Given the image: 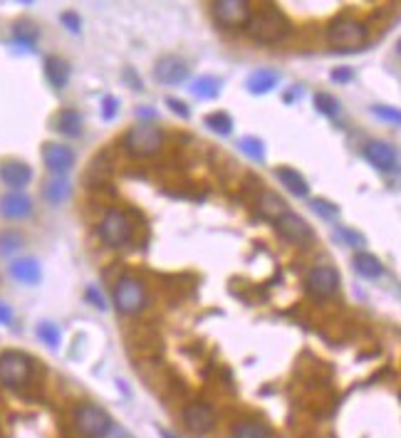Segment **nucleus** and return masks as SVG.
Segmentation results:
<instances>
[{
    "instance_id": "a19ab883",
    "label": "nucleus",
    "mask_w": 401,
    "mask_h": 438,
    "mask_svg": "<svg viewBox=\"0 0 401 438\" xmlns=\"http://www.w3.org/2000/svg\"><path fill=\"white\" fill-rule=\"evenodd\" d=\"M105 438H134V436H131V433L127 431L124 426H119V424H114V421H111V426H109V431L105 433Z\"/></svg>"
},
{
    "instance_id": "a878e982",
    "label": "nucleus",
    "mask_w": 401,
    "mask_h": 438,
    "mask_svg": "<svg viewBox=\"0 0 401 438\" xmlns=\"http://www.w3.org/2000/svg\"><path fill=\"white\" fill-rule=\"evenodd\" d=\"M191 92L201 99H216L221 94V80L218 77H210V74H204V77H196L191 82Z\"/></svg>"
},
{
    "instance_id": "49530a36",
    "label": "nucleus",
    "mask_w": 401,
    "mask_h": 438,
    "mask_svg": "<svg viewBox=\"0 0 401 438\" xmlns=\"http://www.w3.org/2000/svg\"><path fill=\"white\" fill-rule=\"evenodd\" d=\"M161 438H179V436H173V433H169V431H161Z\"/></svg>"
},
{
    "instance_id": "423d86ee",
    "label": "nucleus",
    "mask_w": 401,
    "mask_h": 438,
    "mask_svg": "<svg viewBox=\"0 0 401 438\" xmlns=\"http://www.w3.org/2000/svg\"><path fill=\"white\" fill-rule=\"evenodd\" d=\"M99 235H102V241L111 248H122L131 241V223L129 216L119 208H111L105 213L102 223H99Z\"/></svg>"
},
{
    "instance_id": "c9c22d12",
    "label": "nucleus",
    "mask_w": 401,
    "mask_h": 438,
    "mask_svg": "<svg viewBox=\"0 0 401 438\" xmlns=\"http://www.w3.org/2000/svg\"><path fill=\"white\" fill-rule=\"evenodd\" d=\"M371 114H377V117H382V119H387V122H391V124H399L401 122V114H399V109H394V107H371Z\"/></svg>"
},
{
    "instance_id": "4468645a",
    "label": "nucleus",
    "mask_w": 401,
    "mask_h": 438,
    "mask_svg": "<svg viewBox=\"0 0 401 438\" xmlns=\"http://www.w3.org/2000/svg\"><path fill=\"white\" fill-rule=\"evenodd\" d=\"M365 156L367 161H369L371 166L379 168V171H396L399 168V151H396L391 144L387 142H379V139H374V142H369L365 146Z\"/></svg>"
},
{
    "instance_id": "9b49d317",
    "label": "nucleus",
    "mask_w": 401,
    "mask_h": 438,
    "mask_svg": "<svg viewBox=\"0 0 401 438\" xmlns=\"http://www.w3.org/2000/svg\"><path fill=\"white\" fill-rule=\"evenodd\" d=\"M250 3L248 0H216L213 3V18L223 28H241L250 18Z\"/></svg>"
},
{
    "instance_id": "473e14b6",
    "label": "nucleus",
    "mask_w": 401,
    "mask_h": 438,
    "mask_svg": "<svg viewBox=\"0 0 401 438\" xmlns=\"http://www.w3.org/2000/svg\"><path fill=\"white\" fill-rule=\"evenodd\" d=\"M315 107L325 114V117H337V114H340V102L327 92L315 94Z\"/></svg>"
},
{
    "instance_id": "a211bd4d",
    "label": "nucleus",
    "mask_w": 401,
    "mask_h": 438,
    "mask_svg": "<svg viewBox=\"0 0 401 438\" xmlns=\"http://www.w3.org/2000/svg\"><path fill=\"white\" fill-rule=\"evenodd\" d=\"M69 196H72V184L67 181V176H52L45 181L43 198L50 206H62L65 201H69Z\"/></svg>"
},
{
    "instance_id": "f03ea898",
    "label": "nucleus",
    "mask_w": 401,
    "mask_h": 438,
    "mask_svg": "<svg viewBox=\"0 0 401 438\" xmlns=\"http://www.w3.org/2000/svg\"><path fill=\"white\" fill-rule=\"evenodd\" d=\"M124 146L134 156H154L164 146V131L154 122H139L127 131Z\"/></svg>"
},
{
    "instance_id": "4be33fe9",
    "label": "nucleus",
    "mask_w": 401,
    "mask_h": 438,
    "mask_svg": "<svg viewBox=\"0 0 401 438\" xmlns=\"http://www.w3.org/2000/svg\"><path fill=\"white\" fill-rule=\"evenodd\" d=\"M233 438H275V431H272L268 424H263V421L243 419V421H235Z\"/></svg>"
},
{
    "instance_id": "dca6fc26",
    "label": "nucleus",
    "mask_w": 401,
    "mask_h": 438,
    "mask_svg": "<svg viewBox=\"0 0 401 438\" xmlns=\"http://www.w3.org/2000/svg\"><path fill=\"white\" fill-rule=\"evenodd\" d=\"M32 213V198L25 196L23 191H10L0 198V216L8 221H20Z\"/></svg>"
},
{
    "instance_id": "412c9836",
    "label": "nucleus",
    "mask_w": 401,
    "mask_h": 438,
    "mask_svg": "<svg viewBox=\"0 0 401 438\" xmlns=\"http://www.w3.org/2000/svg\"><path fill=\"white\" fill-rule=\"evenodd\" d=\"M278 179H280V184L288 188V191L292 193V196H297V198H305L310 193V184L305 181V176L300 171H295L292 166H280L278 171Z\"/></svg>"
},
{
    "instance_id": "1a4fd4ad",
    "label": "nucleus",
    "mask_w": 401,
    "mask_h": 438,
    "mask_svg": "<svg viewBox=\"0 0 401 438\" xmlns=\"http://www.w3.org/2000/svg\"><path fill=\"white\" fill-rule=\"evenodd\" d=\"M305 290L317 300H327L340 290V272L332 265H317L307 272L305 280Z\"/></svg>"
},
{
    "instance_id": "58836bf2",
    "label": "nucleus",
    "mask_w": 401,
    "mask_h": 438,
    "mask_svg": "<svg viewBox=\"0 0 401 438\" xmlns=\"http://www.w3.org/2000/svg\"><path fill=\"white\" fill-rule=\"evenodd\" d=\"M62 25L67 28L69 32H80L82 28H80V15L77 12H72V10H67V12H62Z\"/></svg>"
},
{
    "instance_id": "bb28decb",
    "label": "nucleus",
    "mask_w": 401,
    "mask_h": 438,
    "mask_svg": "<svg viewBox=\"0 0 401 438\" xmlns=\"http://www.w3.org/2000/svg\"><path fill=\"white\" fill-rule=\"evenodd\" d=\"M258 210L263 213L265 218H270V221H275V218H280L285 213V201L278 196V193L272 191H265L263 196H260V204H258Z\"/></svg>"
},
{
    "instance_id": "c03bdc74",
    "label": "nucleus",
    "mask_w": 401,
    "mask_h": 438,
    "mask_svg": "<svg viewBox=\"0 0 401 438\" xmlns=\"http://www.w3.org/2000/svg\"><path fill=\"white\" fill-rule=\"evenodd\" d=\"M300 94H303V89H300V87H297L295 92H285V102H288V105H290V102H297V99H300Z\"/></svg>"
},
{
    "instance_id": "ddd939ff",
    "label": "nucleus",
    "mask_w": 401,
    "mask_h": 438,
    "mask_svg": "<svg viewBox=\"0 0 401 438\" xmlns=\"http://www.w3.org/2000/svg\"><path fill=\"white\" fill-rule=\"evenodd\" d=\"M154 80L164 87H179L188 80V65L179 57H161L154 65Z\"/></svg>"
},
{
    "instance_id": "72a5a7b5",
    "label": "nucleus",
    "mask_w": 401,
    "mask_h": 438,
    "mask_svg": "<svg viewBox=\"0 0 401 438\" xmlns=\"http://www.w3.org/2000/svg\"><path fill=\"white\" fill-rule=\"evenodd\" d=\"M337 233L342 235V241H345L347 245H352V248H365V245H367V238H365V235L357 233V230H352V228L337 226Z\"/></svg>"
},
{
    "instance_id": "4c0bfd02",
    "label": "nucleus",
    "mask_w": 401,
    "mask_h": 438,
    "mask_svg": "<svg viewBox=\"0 0 401 438\" xmlns=\"http://www.w3.org/2000/svg\"><path fill=\"white\" fill-rule=\"evenodd\" d=\"M329 77H332V82H337V85H347V82L354 80V72L352 67H334L332 72H329Z\"/></svg>"
},
{
    "instance_id": "2eb2a0df",
    "label": "nucleus",
    "mask_w": 401,
    "mask_h": 438,
    "mask_svg": "<svg viewBox=\"0 0 401 438\" xmlns=\"http://www.w3.org/2000/svg\"><path fill=\"white\" fill-rule=\"evenodd\" d=\"M0 181L12 191H20L32 181V168L20 159H6L0 164Z\"/></svg>"
},
{
    "instance_id": "0eeeda50",
    "label": "nucleus",
    "mask_w": 401,
    "mask_h": 438,
    "mask_svg": "<svg viewBox=\"0 0 401 438\" xmlns=\"http://www.w3.org/2000/svg\"><path fill=\"white\" fill-rule=\"evenodd\" d=\"M272 223H275V230H278L288 243H295V245H303V248L315 243V230H312V226H310L303 216L292 213V210H285L283 216L275 218Z\"/></svg>"
},
{
    "instance_id": "7ed1b4c3",
    "label": "nucleus",
    "mask_w": 401,
    "mask_h": 438,
    "mask_svg": "<svg viewBox=\"0 0 401 438\" xmlns=\"http://www.w3.org/2000/svg\"><path fill=\"white\" fill-rule=\"evenodd\" d=\"M111 426V416L94 402H82L74 408V428L82 438H105Z\"/></svg>"
},
{
    "instance_id": "37998d69",
    "label": "nucleus",
    "mask_w": 401,
    "mask_h": 438,
    "mask_svg": "<svg viewBox=\"0 0 401 438\" xmlns=\"http://www.w3.org/2000/svg\"><path fill=\"white\" fill-rule=\"evenodd\" d=\"M124 77L131 82V87H136V89H142V82H139V77H136V72L131 74V69H124Z\"/></svg>"
},
{
    "instance_id": "a18cd8bd",
    "label": "nucleus",
    "mask_w": 401,
    "mask_h": 438,
    "mask_svg": "<svg viewBox=\"0 0 401 438\" xmlns=\"http://www.w3.org/2000/svg\"><path fill=\"white\" fill-rule=\"evenodd\" d=\"M136 114H139V117H149L151 122H154V117H156V111L154 109H147V107H139V109H136Z\"/></svg>"
},
{
    "instance_id": "20e7f679",
    "label": "nucleus",
    "mask_w": 401,
    "mask_h": 438,
    "mask_svg": "<svg viewBox=\"0 0 401 438\" xmlns=\"http://www.w3.org/2000/svg\"><path fill=\"white\" fill-rule=\"evenodd\" d=\"M32 377V359L18 349L0 354V384L8 389H20Z\"/></svg>"
},
{
    "instance_id": "c85d7f7f",
    "label": "nucleus",
    "mask_w": 401,
    "mask_h": 438,
    "mask_svg": "<svg viewBox=\"0 0 401 438\" xmlns=\"http://www.w3.org/2000/svg\"><path fill=\"white\" fill-rule=\"evenodd\" d=\"M238 149H241L248 159L258 161V164L265 161V144L260 142L258 136H243L241 142H238Z\"/></svg>"
},
{
    "instance_id": "5701e85b",
    "label": "nucleus",
    "mask_w": 401,
    "mask_h": 438,
    "mask_svg": "<svg viewBox=\"0 0 401 438\" xmlns=\"http://www.w3.org/2000/svg\"><path fill=\"white\" fill-rule=\"evenodd\" d=\"M55 129L65 136H80L85 131V124H82V114L74 109H62L55 119Z\"/></svg>"
},
{
    "instance_id": "f3484780",
    "label": "nucleus",
    "mask_w": 401,
    "mask_h": 438,
    "mask_svg": "<svg viewBox=\"0 0 401 438\" xmlns=\"http://www.w3.org/2000/svg\"><path fill=\"white\" fill-rule=\"evenodd\" d=\"M278 82H280L278 69L260 67V69H253V72H250V77H248V82H246V89L250 94H268L278 87Z\"/></svg>"
},
{
    "instance_id": "7c9ffc66",
    "label": "nucleus",
    "mask_w": 401,
    "mask_h": 438,
    "mask_svg": "<svg viewBox=\"0 0 401 438\" xmlns=\"http://www.w3.org/2000/svg\"><path fill=\"white\" fill-rule=\"evenodd\" d=\"M25 245V238L18 230H3L0 233V255H15Z\"/></svg>"
},
{
    "instance_id": "f8f14e48",
    "label": "nucleus",
    "mask_w": 401,
    "mask_h": 438,
    "mask_svg": "<svg viewBox=\"0 0 401 438\" xmlns=\"http://www.w3.org/2000/svg\"><path fill=\"white\" fill-rule=\"evenodd\" d=\"M43 161L52 176H67L74 166V151L67 144L47 142L43 146Z\"/></svg>"
},
{
    "instance_id": "39448f33",
    "label": "nucleus",
    "mask_w": 401,
    "mask_h": 438,
    "mask_svg": "<svg viewBox=\"0 0 401 438\" xmlns=\"http://www.w3.org/2000/svg\"><path fill=\"white\" fill-rule=\"evenodd\" d=\"M149 303L147 287H144L142 280L131 278V275H124L122 280L114 287V307L122 312V315H139Z\"/></svg>"
},
{
    "instance_id": "cd10ccee",
    "label": "nucleus",
    "mask_w": 401,
    "mask_h": 438,
    "mask_svg": "<svg viewBox=\"0 0 401 438\" xmlns=\"http://www.w3.org/2000/svg\"><path fill=\"white\" fill-rule=\"evenodd\" d=\"M206 127L221 136H228L233 134V117H230L228 111H213V114L206 117Z\"/></svg>"
},
{
    "instance_id": "6ab92c4d",
    "label": "nucleus",
    "mask_w": 401,
    "mask_h": 438,
    "mask_svg": "<svg viewBox=\"0 0 401 438\" xmlns=\"http://www.w3.org/2000/svg\"><path fill=\"white\" fill-rule=\"evenodd\" d=\"M10 275L23 285H37L43 278V270L35 258H18L10 263Z\"/></svg>"
},
{
    "instance_id": "393cba45",
    "label": "nucleus",
    "mask_w": 401,
    "mask_h": 438,
    "mask_svg": "<svg viewBox=\"0 0 401 438\" xmlns=\"http://www.w3.org/2000/svg\"><path fill=\"white\" fill-rule=\"evenodd\" d=\"M37 37H40V32H37V28L30 20H18V23L12 25V40L18 45H23V47L35 50Z\"/></svg>"
},
{
    "instance_id": "6e6552de",
    "label": "nucleus",
    "mask_w": 401,
    "mask_h": 438,
    "mask_svg": "<svg viewBox=\"0 0 401 438\" xmlns=\"http://www.w3.org/2000/svg\"><path fill=\"white\" fill-rule=\"evenodd\" d=\"M327 37H329V43H332L334 47L352 50V47H359V45L367 40V30H365V25L359 23V20L337 18L332 25H329Z\"/></svg>"
},
{
    "instance_id": "aec40b11",
    "label": "nucleus",
    "mask_w": 401,
    "mask_h": 438,
    "mask_svg": "<svg viewBox=\"0 0 401 438\" xmlns=\"http://www.w3.org/2000/svg\"><path fill=\"white\" fill-rule=\"evenodd\" d=\"M69 74H72V67H69L67 60H62V57H47L45 60V77L55 89H65L69 85Z\"/></svg>"
},
{
    "instance_id": "e433bc0d",
    "label": "nucleus",
    "mask_w": 401,
    "mask_h": 438,
    "mask_svg": "<svg viewBox=\"0 0 401 438\" xmlns=\"http://www.w3.org/2000/svg\"><path fill=\"white\" fill-rule=\"evenodd\" d=\"M85 300L89 305H94V307L97 309H102V312H105L107 309V303H105V297H102V292L97 290V287H94V285H89V287H87L85 290Z\"/></svg>"
},
{
    "instance_id": "9d476101",
    "label": "nucleus",
    "mask_w": 401,
    "mask_h": 438,
    "mask_svg": "<svg viewBox=\"0 0 401 438\" xmlns=\"http://www.w3.org/2000/svg\"><path fill=\"white\" fill-rule=\"evenodd\" d=\"M184 424L186 428L196 436H206L216 428V411L208 406L206 402H191L184 408Z\"/></svg>"
},
{
    "instance_id": "79ce46f5",
    "label": "nucleus",
    "mask_w": 401,
    "mask_h": 438,
    "mask_svg": "<svg viewBox=\"0 0 401 438\" xmlns=\"http://www.w3.org/2000/svg\"><path fill=\"white\" fill-rule=\"evenodd\" d=\"M12 322V309L6 303H0V325H10Z\"/></svg>"
},
{
    "instance_id": "b1692460",
    "label": "nucleus",
    "mask_w": 401,
    "mask_h": 438,
    "mask_svg": "<svg viewBox=\"0 0 401 438\" xmlns=\"http://www.w3.org/2000/svg\"><path fill=\"white\" fill-rule=\"evenodd\" d=\"M352 265H354V270L362 275V278H367V280H374V278H379L384 272V265H382V260L377 258V255H371V253H357L354 255V260H352Z\"/></svg>"
},
{
    "instance_id": "f704fd0d",
    "label": "nucleus",
    "mask_w": 401,
    "mask_h": 438,
    "mask_svg": "<svg viewBox=\"0 0 401 438\" xmlns=\"http://www.w3.org/2000/svg\"><path fill=\"white\" fill-rule=\"evenodd\" d=\"M117 111H119V99L107 94V97L102 99V119H105V122H111V119L117 117Z\"/></svg>"
},
{
    "instance_id": "2f4dec72",
    "label": "nucleus",
    "mask_w": 401,
    "mask_h": 438,
    "mask_svg": "<svg viewBox=\"0 0 401 438\" xmlns=\"http://www.w3.org/2000/svg\"><path fill=\"white\" fill-rule=\"evenodd\" d=\"M310 208L315 210L320 218H325V221H334V218L340 216V206L327 201V198H310Z\"/></svg>"
},
{
    "instance_id": "c756f323",
    "label": "nucleus",
    "mask_w": 401,
    "mask_h": 438,
    "mask_svg": "<svg viewBox=\"0 0 401 438\" xmlns=\"http://www.w3.org/2000/svg\"><path fill=\"white\" fill-rule=\"evenodd\" d=\"M35 334H37V340L45 342V344L50 347V349H57L60 347V340H62V334H60V327H57L55 322H40L35 327Z\"/></svg>"
},
{
    "instance_id": "f257e3e1",
    "label": "nucleus",
    "mask_w": 401,
    "mask_h": 438,
    "mask_svg": "<svg viewBox=\"0 0 401 438\" xmlns=\"http://www.w3.org/2000/svg\"><path fill=\"white\" fill-rule=\"evenodd\" d=\"M248 32L253 40L263 45H275L280 40L290 35V20L285 18V12L278 10V8H263L258 12H250V18H248Z\"/></svg>"
},
{
    "instance_id": "ea45409f",
    "label": "nucleus",
    "mask_w": 401,
    "mask_h": 438,
    "mask_svg": "<svg viewBox=\"0 0 401 438\" xmlns=\"http://www.w3.org/2000/svg\"><path fill=\"white\" fill-rule=\"evenodd\" d=\"M166 105H169V109H171L173 114H179L181 119H188V114H191V111H188V107H186L184 102H181V99L169 97V99H166Z\"/></svg>"
}]
</instances>
